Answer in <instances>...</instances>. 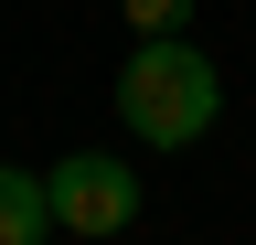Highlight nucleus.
I'll use <instances>...</instances> for the list:
<instances>
[{"label": "nucleus", "mask_w": 256, "mask_h": 245, "mask_svg": "<svg viewBox=\"0 0 256 245\" xmlns=\"http://www.w3.org/2000/svg\"><path fill=\"white\" fill-rule=\"evenodd\" d=\"M118 117H128V139H150V149L214 139V117H224L214 53L182 43V32H139V43H128V64H118Z\"/></svg>", "instance_id": "obj_1"}, {"label": "nucleus", "mask_w": 256, "mask_h": 245, "mask_svg": "<svg viewBox=\"0 0 256 245\" xmlns=\"http://www.w3.org/2000/svg\"><path fill=\"white\" fill-rule=\"evenodd\" d=\"M43 203H54V235H128L139 224V171L107 160V149H64L43 171Z\"/></svg>", "instance_id": "obj_2"}, {"label": "nucleus", "mask_w": 256, "mask_h": 245, "mask_svg": "<svg viewBox=\"0 0 256 245\" xmlns=\"http://www.w3.org/2000/svg\"><path fill=\"white\" fill-rule=\"evenodd\" d=\"M43 224H54V203H43V181L0 160V245H43Z\"/></svg>", "instance_id": "obj_3"}, {"label": "nucleus", "mask_w": 256, "mask_h": 245, "mask_svg": "<svg viewBox=\"0 0 256 245\" xmlns=\"http://www.w3.org/2000/svg\"><path fill=\"white\" fill-rule=\"evenodd\" d=\"M192 0H128V32H182Z\"/></svg>", "instance_id": "obj_4"}]
</instances>
